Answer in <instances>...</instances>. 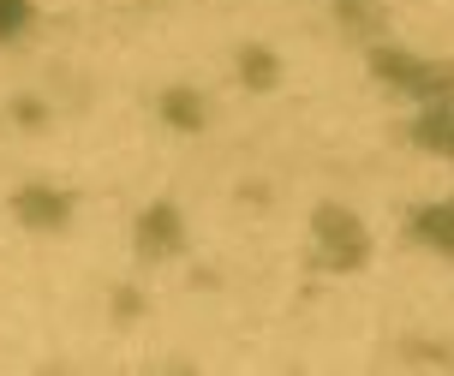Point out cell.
Here are the masks:
<instances>
[{
	"mask_svg": "<svg viewBox=\"0 0 454 376\" xmlns=\"http://www.w3.org/2000/svg\"><path fill=\"white\" fill-rule=\"evenodd\" d=\"M311 233H317V257L323 269H359L371 257V233L353 209H340V203H317V215H311Z\"/></svg>",
	"mask_w": 454,
	"mask_h": 376,
	"instance_id": "1",
	"label": "cell"
},
{
	"mask_svg": "<svg viewBox=\"0 0 454 376\" xmlns=\"http://www.w3.org/2000/svg\"><path fill=\"white\" fill-rule=\"evenodd\" d=\"M371 72L388 78L395 90H407V96H454V67H436V60H412V54H395V48H371Z\"/></svg>",
	"mask_w": 454,
	"mask_h": 376,
	"instance_id": "2",
	"label": "cell"
},
{
	"mask_svg": "<svg viewBox=\"0 0 454 376\" xmlns=\"http://www.w3.org/2000/svg\"><path fill=\"white\" fill-rule=\"evenodd\" d=\"M180 245H185V227L174 203H156V209L137 215V257H174Z\"/></svg>",
	"mask_w": 454,
	"mask_h": 376,
	"instance_id": "3",
	"label": "cell"
},
{
	"mask_svg": "<svg viewBox=\"0 0 454 376\" xmlns=\"http://www.w3.org/2000/svg\"><path fill=\"white\" fill-rule=\"evenodd\" d=\"M12 215H19L24 227H36V233H54V227H67L72 198H60V192H43V185H30V192H12Z\"/></svg>",
	"mask_w": 454,
	"mask_h": 376,
	"instance_id": "4",
	"label": "cell"
},
{
	"mask_svg": "<svg viewBox=\"0 0 454 376\" xmlns=\"http://www.w3.org/2000/svg\"><path fill=\"white\" fill-rule=\"evenodd\" d=\"M412 137H419V150H431V155H454V96H442V102H431L419 114Z\"/></svg>",
	"mask_w": 454,
	"mask_h": 376,
	"instance_id": "5",
	"label": "cell"
},
{
	"mask_svg": "<svg viewBox=\"0 0 454 376\" xmlns=\"http://www.w3.org/2000/svg\"><path fill=\"white\" fill-rule=\"evenodd\" d=\"M412 239L454 257V203H425V209H412Z\"/></svg>",
	"mask_w": 454,
	"mask_h": 376,
	"instance_id": "6",
	"label": "cell"
},
{
	"mask_svg": "<svg viewBox=\"0 0 454 376\" xmlns=\"http://www.w3.org/2000/svg\"><path fill=\"white\" fill-rule=\"evenodd\" d=\"M239 78H246L251 90H275V78H281V60H275L270 48H246V54H239Z\"/></svg>",
	"mask_w": 454,
	"mask_h": 376,
	"instance_id": "7",
	"label": "cell"
},
{
	"mask_svg": "<svg viewBox=\"0 0 454 376\" xmlns=\"http://www.w3.org/2000/svg\"><path fill=\"white\" fill-rule=\"evenodd\" d=\"M161 114H168L180 132H198V126H204V102H198L192 90H168V96H161Z\"/></svg>",
	"mask_w": 454,
	"mask_h": 376,
	"instance_id": "8",
	"label": "cell"
},
{
	"mask_svg": "<svg viewBox=\"0 0 454 376\" xmlns=\"http://www.w3.org/2000/svg\"><path fill=\"white\" fill-rule=\"evenodd\" d=\"M30 24V0H0V43H12Z\"/></svg>",
	"mask_w": 454,
	"mask_h": 376,
	"instance_id": "9",
	"label": "cell"
},
{
	"mask_svg": "<svg viewBox=\"0 0 454 376\" xmlns=\"http://www.w3.org/2000/svg\"><path fill=\"white\" fill-rule=\"evenodd\" d=\"M340 19L353 24V30H377L383 12H377V6H364V0H340Z\"/></svg>",
	"mask_w": 454,
	"mask_h": 376,
	"instance_id": "10",
	"label": "cell"
},
{
	"mask_svg": "<svg viewBox=\"0 0 454 376\" xmlns=\"http://www.w3.org/2000/svg\"><path fill=\"white\" fill-rule=\"evenodd\" d=\"M19 126H43V102H19Z\"/></svg>",
	"mask_w": 454,
	"mask_h": 376,
	"instance_id": "11",
	"label": "cell"
}]
</instances>
